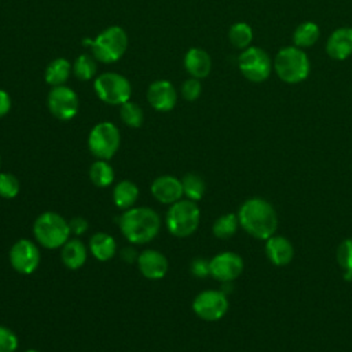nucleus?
I'll return each instance as SVG.
<instances>
[{"label": "nucleus", "mask_w": 352, "mask_h": 352, "mask_svg": "<svg viewBox=\"0 0 352 352\" xmlns=\"http://www.w3.org/2000/svg\"><path fill=\"white\" fill-rule=\"evenodd\" d=\"M239 226L257 239L271 238L278 227L276 212L263 198H250L242 204L238 212Z\"/></svg>", "instance_id": "f03ea898"}, {"label": "nucleus", "mask_w": 352, "mask_h": 352, "mask_svg": "<svg viewBox=\"0 0 352 352\" xmlns=\"http://www.w3.org/2000/svg\"><path fill=\"white\" fill-rule=\"evenodd\" d=\"M192 309L204 320L213 322L221 319L228 309V300L226 293L220 290H204L195 296Z\"/></svg>", "instance_id": "9d476101"}, {"label": "nucleus", "mask_w": 352, "mask_h": 352, "mask_svg": "<svg viewBox=\"0 0 352 352\" xmlns=\"http://www.w3.org/2000/svg\"><path fill=\"white\" fill-rule=\"evenodd\" d=\"M10 109H11V98L8 92H6L4 89H0V118L7 116Z\"/></svg>", "instance_id": "e433bc0d"}, {"label": "nucleus", "mask_w": 352, "mask_h": 352, "mask_svg": "<svg viewBox=\"0 0 352 352\" xmlns=\"http://www.w3.org/2000/svg\"><path fill=\"white\" fill-rule=\"evenodd\" d=\"M19 194V180L8 172H0V197L6 199L15 198Z\"/></svg>", "instance_id": "2f4dec72"}, {"label": "nucleus", "mask_w": 352, "mask_h": 352, "mask_svg": "<svg viewBox=\"0 0 352 352\" xmlns=\"http://www.w3.org/2000/svg\"><path fill=\"white\" fill-rule=\"evenodd\" d=\"M47 106L55 118L60 121H69L77 114L80 102L77 94L72 88L66 85H58L52 87L48 92Z\"/></svg>", "instance_id": "9b49d317"}, {"label": "nucleus", "mask_w": 352, "mask_h": 352, "mask_svg": "<svg viewBox=\"0 0 352 352\" xmlns=\"http://www.w3.org/2000/svg\"><path fill=\"white\" fill-rule=\"evenodd\" d=\"M60 260L69 270H78L87 261V248L78 238H69L60 249Z\"/></svg>", "instance_id": "aec40b11"}, {"label": "nucleus", "mask_w": 352, "mask_h": 352, "mask_svg": "<svg viewBox=\"0 0 352 352\" xmlns=\"http://www.w3.org/2000/svg\"><path fill=\"white\" fill-rule=\"evenodd\" d=\"M191 272H192L195 276H199V278H204V276L210 275L209 261L204 260L202 257L195 258V260L191 263Z\"/></svg>", "instance_id": "f704fd0d"}, {"label": "nucleus", "mask_w": 352, "mask_h": 352, "mask_svg": "<svg viewBox=\"0 0 352 352\" xmlns=\"http://www.w3.org/2000/svg\"><path fill=\"white\" fill-rule=\"evenodd\" d=\"M70 234L69 221L56 212H44L33 223V235L45 249L62 248Z\"/></svg>", "instance_id": "7ed1b4c3"}, {"label": "nucleus", "mask_w": 352, "mask_h": 352, "mask_svg": "<svg viewBox=\"0 0 352 352\" xmlns=\"http://www.w3.org/2000/svg\"><path fill=\"white\" fill-rule=\"evenodd\" d=\"M92 55L103 63L118 60L128 48V36L121 26H109L92 41Z\"/></svg>", "instance_id": "39448f33"}, {"label": "nucleus", "mask_w": 352, "mask_h": 352, "mask_svg": "<svg viewBox=\"0 0 352 352\" xmlns=\"http://www.w3.org/2000/svg\"><path fill=\"white\" fill-rule=\"evenodd\" d=\"M326 51L330 58L344 60L352 55V28L336 29L327 40Z\"/></svg>", "instance_id": "f3484780"}, {"label": "nucleus", "mask_w": 352, "mask_h": 352, "mask_svg": "<svg viewBox=\"0 0 352 352\" xmlns=\"http://www.w3.org/2000/svg\"><path fill=\"white\" fill-rule=\"evenodd\" d=\"M120 143V131L110 121L96 124L88 135V148L98 160H110L117 153Z\"/></svg>", "instance_id": "0eeeda50"}, {"label": "nucleus", "mask_w": 352, "mask_h": 352, "mask_svg": "<svg viewBox=\"0 0 352 352\" xmlns=\"http://www.w3.org/2000/svg\"><path fill=\"white\" fill-rule=\"evenodd\" d=\"M118 226L125 239L133 245L151 242L160 232V214L147 206H132L120 216Z\"/></svg>", "instance_id": "f257e3e1"}, {"label": "nucleus", "mask_w": 352, "mask_h": 352, "mask_svg": "<svg viewBox=\"0 0 352 352\" xmlns=\"http://www.w3.org/2000/svg\"><path fill=\"white\" fill-rule=\"evenodd\" d=\"M151 194L158 202L172 205L184 195L182 180L170 175L160 176L151 183Z\"/></svg>", "instance_id": "dca6fc26"}, {"label": "nucleus", "mask_w": 352, "mask_h": 352, "mask_svg": "<svg viewBox=\"0 0 352 352\" xmlns=\"http://www.w3.org/2000/svg\"><path fill=\"white\" fill-rule=\"evenodd\" d=\"M228 38L234 47L245 50L253 40V29L245 22H236L230 28Z\"/></svg>", "instance_id": "cd10ccee"}, {"label": "nucleus", "mask_w": 352, "mask_h": 352, "mask_svg": "<svg viewBox=\"0 0 352 352\" xmlns=\"http://www.w3.org/2000/svg\"><path fill=\"white\" fill-rule=\"evenodd\" d=\"M265 253L270 261L275 265H286L294 256L293 245L289 239L280 235H272L265 242Z\"/></svg>", "instance_id": "a211bd4d"}, {"label": "nucleus", "mask_w": 352, "mask_h": 352, "mask_svg": "<svg viewBox=\"0 0 352 352\" xmlns=\"http://www.w3.org/2000/svg\"><path fill=\"white\" fill-rule=\"evenodd\" d=\"M114 177V169L106 160H96L89 166V179L96 187H109Z\"/></svg>", "instance_id": "b1692460"}, {"label": "nucleus", "mask_w": 352, "mask_h": 352, "mask_svg": "<svg viewBox=\"0 0 352 352\" xmlns=\"http://www.w3.org/2000/svg\"><path fill=\"white\" fill-rule=\"evenodd\" d=\"M183 186V194L187 197V199L191 201H199L205 194V182L204 179L197 173H186L182 179Z\"/></svg>", "instance_id": "bb28decb"}, {"label": "nucleus", "mask_w": 352, "mask_h": 352, "mask_svg": "<svg viewBox=\"0 0 352 352\" xmlns=\"http://www.w3.org/2000/svg\"><path fill=\"white\" fill-rule=\"evenodd\" d=\"M201 210L191 199H179L172 204L166 212L165 224L168 231L177 238H187L195 232L199 226Z\"/></svg>", "instance_id": "20e7f679"}, {"label": "nucleus", "mask_w": 352, "mask_h": 352, "mask_svg": "<svg viewBox=\"0 0 352 352\" xmlns=\"http://www.w3.org/2000/svg\"><path fill=\"white\" fill-rule=\"evenodd\" d=\"M147 99L153 109L158 111H169L177 102V94L170 81L157 80L148 87Z\"/></svg>", "instance_id": "2eb2a0df"}, {"label": "nucleus", "mask_w": 352, "mask_h": 352, "mask_svg": "<svg viewBox=\"0 0 352 352\" xmlns=\"http://www.w3.org/2000/svg\"><path fill=\"white\" fill-rule=\"evenodd\" d=\"M136 263L140 274L151 280L162 279L169 270L168 258L164 253L155 249H144L140 252Z\"/></svg>", "instance_id": "4468645a"}, {"label": "nucleus", "mask_w": 352, "mask_h": 352, "mask_svg": "<svg viewBox=\"0 0 352 352\" xmlns=\"http://www.w3.org/2000/svg\"><path fill=\"white\" fill-rule=\"evenodd\" d=\"M94 89L100 100L107 104H118L131 99V82L120 73L107 72L98 76L94 81Z\"/></svg>", "instance_id": "6e6552de"}, {"label": "nucleus", "mask_w": 352, "mask_h": 352, "mask_svg": "<svg viewBox=\"0 0 352 352\" xmlns=\"http://www.w3.org/2000/svg\"><path fill=\"white\" fill-rule=\"evenodd\" d=\"M139 198V187L131 180H121L113 190V201L117 208L126 210L135 206Z\"/></svg>", "instance_id": "4be33fe9"}, {"label": "nucleus", "mask_w": 352, "mask_h": 352, "mask_svg": "<svg viewBox=\"0 0 352 352\" xmlns=\"http://www.w3.org/2000/svg\"><path fill=\"white\" fill-rule=\"evenodd\" d=\"M18 344L16 334L11 329L0 324V352H15Z\"/></svg>", "instance_id": "473e14b6"}, {"label": "nucleus", "mask_w": 352, "mask_h": 352, "mask_svg": "<svg viewBox=\"0 0 352 352\" xmlns=\"http://www.w3.org/2000/svg\"><path fill=\"white\" fill-rule=\"evenodd\" d=\"M210 275L220 282H231L243 271V260L234 252H223L209 261Z\"/></svg>", "instance_id": "ddd939ff"}, {"label": "nucleus", "mask_w": 352, "mask_h": 352, "mask_svg": "<svg viewBox=\"0 0 352 352\" xmlns=\"http://www.w3.org/2000/svg\"><path fill=\"white\" fill-rule=\"evenodd\" d=\"M202 92V85L199 82V78L195 77H190L187 78L183 84H182V95L186 100L188 102H194L199 98Z\"/></svg>", "instance_id": "72a5a7b5"}, {"label": "nucleus", "mask_w": 352, "mask_h": 352, "mask_svg": "<svg viewBox=\"0 0 352 352\" xmlns=\"http://www.w3.org/2000/svg\"><path fill=\"white\" fill-rule=\"evenodd\" d=\"M120 117H121V121L131 128H139L144 120L142 107L131 100L120 106Z\"/></svg>", "instance_id": "c756f323"}, {"label": "nucleus", "mask_w": 352, "mask_h": 352, "mask_svg": "<svg viewBox=\"0 0 352 352\" xmlns=\"http://www.w3.org/2000/svg\"><path fill=\"white\" fill-rule=\"evenodd\" d=\"M138 253L135 252V249L132 246H128V248H124L121 250V258L124 261H128V263H132V261H136L138 260Z\"/></svg>", "instance_id": "4c0bfd02"}, {"label": "nucleus", "mask_w": 352, "mask_h": 352, "mask_svg": "<svg viewBox=\"0 0 352 352\" xmlns=\"http://www.w3.org/2000/svg\"><path fill=\"white\" fill-rule=\"evenodd\" d=\"M278 77L289 84L305 80L309 74V60L298 47H285L275 56Z\"/></svg>", "instance_id": "423d86ee"}, {"label": "nucleus", "mask_w": 352, "mask_h": 352, "mask_svg": "<svg viewBox=\"0 0 352 352\" xmlns=\"http://www.w3.org/2000/svg\"><path fill=\"white\" fill-rule=\"evenodd\" d=\"M337 261L344 270L346 280L352 279V238L342 241L337 249Z\"/></svg>", "instance_id": "7c9ffc66"}, {"label": "nucleus", "mask_w": 352, "mask_h": 352, "mask_svg": "<svg viewBox=\"0 0 352 352\" xmlns=\"http://www.w3.org/2000/svg\"><path fill=\"white\" fill-rule=\"evenodd\" d=\"M238 227H239L238 214L226 213L219 219H216V221L213 223L212 231L214 236H217L219 239H228L236 232Z\"/></svg>", "instance_id": "a878e982"}, {"label": "nucleus", "mask_w": 352, "mask_h": 352, "mask_svg": "<svg viewBox=\"0 0 352 352\" xmlns=\"http://www.w3.org/2000/svg\"><path fill=\"white\" fill-rule=\"evenodd\" d=\"M89 250L99 261H109L116 256V239L107 232H96L89 239Z\"/></svg>", "instance_id": "412c9836"}, {"label": "nucleus", "mask_w": 352, "mask_h": 352, "mask_svg": "<svg viewBox=\"0 0 352 352\" xmlns=\"http://www.w3.org/2000/svg\"><path fill=\"white\" fill-rule=\"evenodd\" d=\"M0 166H1V155H0Z\"/></svg>", "instance_id": "ea45409f"}, {"label": "nucleus", "mask_w": 352, "mask_h": 352, "mask_svg": "<svg viewBox=\"0 0 352 352\" xmlns=\"http://www.w3.org/2000/svg\"><path fill=\"white\" fill-rule=\"evenodd\" d=\"M69 227L72 234H74L76 236H80L88 230V221L81 216H76L69 221Z\"/></svg>", "instance_id": "c9c22d12"}, {"label": "nucleus", "mask_w": 352, "mask_h": 352, "mask_svg": "<svg viewBox=\"0 0 352 352\" xmlns=\"http://www.w3.org/2000/svg\"><path fill=\"white\" fill-rule=\"evenodd\" d=\"M25 352H40V351H37V349H26Z\"/></svg>", "instance_id": "58836bf2"}, {"label": "nucleus", "mask_w": 352, "mask_h": 352, "mask_svg": "<svg viewBox=\"0 0 352 352\" xmlns=\"http://www.w3.org/2000/svg\"><path fill=\"white\" fill-rule=\"evenodd\" d=\"M184 67L191 77L205 78L212 69L209 54L202 48H190L184 55Z\"/></svg>", "instance_id": "6ab92c4d"}, {"label": "nucleus", "mask_w": 352, "mask_h": 352, "mask_svg": "<svg viewBox=\"0 0 352 352\" xmlns=\"http://www.w3.org/2000/svg\"><path fill=\"white\" fill-rule=\"evenodd\" d=\"M11 267L23 275L33 274L40 265V250L30 239H18L10 249Z\"/></svg>", "instance_id": "f8f14e48"}, {"label": "nucleus", "mask_w": 352, "mask_h": 352, "mask_svg": "<svg viewBox=\"0 0 352 352\" xmlns=\"http://www.w3.org/2000/svg\"><path fill=\"white\" fill-rule=\"evenodd\" d=\"M238 66L245 78L253 82L265 81L271 74V59L258 47H248L238 58Z\"/></svg>", "instance_id": "1a4fd4ad"}, {"label": "nucleus", "mask_w": 352, "mask_h": 352, "mask_svg": "<svg viewBox=\"0 0 352 352\" xmlns=\"http://www.w3.org/2000/svg\"><path fill=\"white\" fill-rule=\"evenodd\" d=\"M72 72H73V66L66 58H56L47 65L44 78H45V82L50 84L51 87L65 85Z\"/></svg>", "instance_id": "5701e85b"}, {"label": "nucleus", "mask_w": 352, "mask_h": 352, "mask_svg": "<svg viewBox=\"0 0 352 352\" xmlns=\"http://www.w3.org/2000/svg\"><path fill=\"white\" fill-rule=\"evenodd\" d=\"M319 26L315 22H302L293 33L296 47H312L319 38Z\"/></svg>", "instance_id": "393cba45"}, {"label": "nucleus", "mask_w": 352, "mask_h": 352, "mask_svg": "<svg viewBox=\"0 0 352 352\" xmlns=\"http://www.w3.org/2000/svg\"><path fill=\"white\" fill-rule=\"evenodd\" d=\"M96 73V59L89 54H81L73 63V74L81 80L88 81Z\"/></svg>", "instance_id": "c85d7f7f"}]
</instances>
